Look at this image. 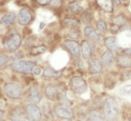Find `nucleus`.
Instances as JSON below:
<instances>
[{
	"instance_id": "1",
	"label": "nucleus",
	"mask_w": 131,
	"mask_h": 121,
	"mask_svg": "<svg viewBox=\"0 0 131 121\" xmlns=\"http://www.w3.org/2000/svg\"><path fill=\"white\" fill-rule=\"evenodd\" d=\"M103 114L107 121H115L119 114L118 103L114 98H108L103 105Z\"/></svg>"
},
{
	"instance_id": "2",
	"label": "nucleus",
	"mask_w": 131,
	"mask_h": 121,
	"mask_svg": "<svg viewBox=\"0 0 131 121\" xmlns=\"http://www.w3.org/2000/svg\"><path fill=\"white\" fill-rule=\"evenodd\" d=\"M35 63L32 61H25V60H18L13 62L10 65V68L17 73L21 74H29L32 72L33 68L35 67Z\"/></svg>"
},
{
	"instance_id": "3",
	"label": "nucleus",
	"mask_w": 131,
	"mask_h": 121,
	"mask_svg": "<svg viewBox=\"0 0 131 121\" xmlns=\"http://www.w3.org/2000/svg\"><path fill=\"white\" fill-rule=\"evenodd\" d=\"M4 91L8 98L10 99H20L23 96L22 87L17 83H6L4 85Z\"/></svg>"
},
{
	"instance_id": "4",
	"label": "nucleus",
	"mask_w": 131,
	"mask_h": 121,
	"mask_svg": "<svg viewBox=\"0 0 131 121\" xmlns=\"http://www.w3.org/2000/svg\"><path fill=\"white\" fill-rule=\"evenodd\" d=\"M21 41H22V39H21V36L19 34H16V32L11 34L5 38L4 48L9 52H14L19 49V47L21 45Z\"/></svg>"
},
{
	"instance_id": "5",
	"label": "nucleus",
	"mask_w": 131,
	"mask_h": 121,
	"mask_svg": "<svg viewBox=\"0 0 131 121\" xmlns=\"http://www.w3.org/2000/svg\"><path fill=\"white\" fill-rule=\"evenodd\" d=\"M71 89L76 94H83L87 91V83L82 77L76 76L71 79Z\"/></svg>"
},
{
	"instance_id": "6",
	"label": "nucleus",
	"mask_w": 131,
	"mask_h": 121,
	"mask_svg": "<svg viewBox=\"0 0 131 121\" xmlns=\"http://www.w3.org/2000/svg\"><path fill=\"white\" fill-rule=\"evenodd\" d=\"M25 114L29 121H40L41 120V111L34 104H27L25 106Z\"/></svg>"
},
{
	"instance_id": "7",
	"label": "nucleus",
	"mask_w": 131,
	"mask_h": 121,
	"mask_svg": "<svg viewBox=\"0 0 131 121\" xmlns=\"http://www.w3.org/2000/svg\"><path fill=\"white\" fill-rule=\"evenodd\" d=\"M64 46L65 48L70 52V53L72 54V57L74 58H78L80 57L81 53V47L79 46V43L73 39H67L64 41Z\"/></svg>"
},
{
	"instance_id": "8",
	"label": "nucleus",
	"mask_w": 131,
	"mask_h": 121,
	"mask_svg": "<svg viewBox=\"0 0 131 121\" xmlns=\"http://www.w3.org/2000/svg\"><path fill=\"white\" fill-rule=\"evenodd\" d=\"M54 113L58 117L64 118V119H72L74 117V112L70 108L65 107V106H56L54 107Z\"/></svg>"
},
{
	"instance_id": "9",
	"label": "nucleus",
	"mask_w": 131,
	"mask_h": 121,
	"mask_svg": "<svg viewBox=\"0 0 131 121\" xmlns=\"http://www.w3.org/2000/svg\"><path fill=\"white\" fill-rule=\"evenodd\" d=\"M32 20V13L28 8H21L18 14V23L20 25H27Z\"/></svg>"
},
{
	"instance_id": "10",
	"label": "nucleus",
	"mask_w": 131,
	"mask_h": 121,
	"mask_svg": "<svg viewBox=\"0 0 131 121\" xmlns=\"http://www.w3.org/2000/svg\"><path fill=\"white\" fill-rule=\"evenodd\" d=\"M127 24V20L123 15H117L113 19V23L111 25V31L113 34H117L121 28H124Z\"/></svg>"
},
{
	"instance_id": "11",
	"label": "nucleus",
	"mask_w": 131,
	"mask_h": 121,
	"mask_svg": "<svg viewBox=\"0 0 131 121\" xmlns=\"http://www.w3.org/2000/svg\"><path fill=\"white\" fill-rule=\"evenodd\" d=\"M28 99L32 102L33 104H37L40 102L41 100V94H40V91L38 89V87L33 85L29 88V91H28Z\"/></svg>"
},
{
	"instance_id": "12",
	"label": "nucleus",
	"mask_w": 131,
	"mask_h": 121,
	"mask_svg": "<svg viewBox=\"0 0 131 121\" xmlns=\"http://www.w3.org/2000/svg\"><path fill=\"white\" fill-rule=\"evenodd\" d=\"M45 93H46V96L49 100H57L59 98V90L58 88L52 85V84H49L46 87V90H45Z\"/></svg>"
},
{
	"instance_id": "13",
	"label": "nucleus",
	"mask_w": 131,
	"mask_h": 121,
	"mask_svg": "<svg viewBox=\"0 0 131 121\" xmlns=\"http://www.w3.org/2000/svg\"><path fill=\"white\" fill-rule=\"evenodd\" d=\"M80 47H81V53H82L83 58L86 60L90 59V57L92 56V52H93L91 43L88 40H83Z\"/></svg>"
},
{
	"instance_id": "14",
	"label": "nucleus",
	"mask_w": 131,
	"mask_h": 121,
	"mask_svg": "<svg viewBox=\"0 0 131 121\" xmlns=\"http://www.w3.org/2000/svg\"><path fill=\"white\" fill-rule=\"evenodd\" d=\"M97 4L101 9H103L105 12H113V8H114V3L113 0H96Z\"/></svg>"
},
{
	"instance_id": "15",
	"label": "nucleus",
	"mask_w": 131,
	"mask_h": 121,
	"mask_svg": "<svg viewBox=\"0 0 131 121\" xmlns=\"http://www.w3.org/2000/svg\"><path fill=\"white\" fill-rule=\"evenodd\" d=\"M84 34H85V35L87 37H89L91 40H93L95 42H99L100 41V35L92 26H86L84 28Z\"/></svg>"
},
{
	"instance_id": "16",
	"label": "nucleus",
	"mask_w": 131,
	"mask_h": 121,
	"mask_svg": "<svg viewBox=\"0 0 131 121\" xmlns=\"http://www.w3.org/2000/svg\"><path fill=\"white\" fill-rule=\"evenodd\" d=\"M114 62V56H113V52L112 51H109L107 50L106 52H104L101 56V63L107 67L111 66Z\"/></svg>"
},
{
	"instance_id": "17",
	"label": "nucleus",
	"mask_w": 131,
	"mask_h": 121,
	"mask_svg": "<svg viewBox=\"0 0 131 121\" xmlns=\"http://www.w3.org/2000/svg\"><path fill=\"white\" fill-rule=\"evenodd\" d=\"M42 76L45 78H48V79H57V78L62 76V72L57 71V70L52 69L50 67H48L42 71Z\"/></svg>"
},
{
	"instance_id": "18",
	"label": "nucleus",
	"mask_w": 131,
	"mask_h": 121,
	"mask_svg": "<svg viewBox=\"0 0 131 121\" xmlns=\"http://www.w3.org/2000/svg\"><path fill=\"white\" fill-rule=\"evenodd\" d=\"M117 65L121 68H131V57L126 54H121L117 59Z\"/></svg>"
},
{
	"instance_id": "19",
	"label": "nucleus",
	"mask_w": 131,
	"mask_h": 121,
	"mask_svg": "<svg viewBox=\"0 0 131 121\" xmlns=\"http://www.w3.org/2000/svg\"><path fill=\"white\" fill-rule=\"evenodd\" d=\"M104 45L105 47L109 50V51H117L119 50V46H118V42H117V38L114 36H109L105 39L104 41Z\"/></svg>"
},
{
	"instance_id": "20",
	"label": "nucleus",
	"mask_w": 131,
	"mask_h": 121,
	"mask_svg": "<svg viewBox=\"0 0 131 121\" xmlns=\"http://www.w3.org/2000/svg\"><path fill=\"white\" fill-rule=\"evenodd\" d=\"M89 68L92 74H98L102 70V63L97 59H91L89 61Z\"/></svg>"
},
{
	"instance_id": "21",
	"label": "nucleus",
	"mask_w": 131,
	"mask_h": 121,
	"mask_svg": "<svg viewBox=\"0 0 131 121\" xmlns=\"http://www.w3.org/2000/svg\"><path fill=\"white\" fill-rule=\"evenodd\" d=\"M14 21H15V14L13 12L5 14L3 17L0 19V23L2 25H4V26H9V25L13 24Z\"/></svg>"
},
{
	"instance_id": "22",
	"label": "nucleus",
	"mask_w": 131,
	"mask_h": 121,
	"mask_svg": "<svg viewBox=\"0 0 131 121\" xmlns=\"http://www.w3.org/2000/svg\"><path fill=\"white\" fill-rule=\"evenodd\" d=\"M11 120L12 121H29L27 119V117H25L23 115V113L20 110H14L11 114Z\"/></svg>"
},
{
	"instance_id": "23",
	"label": "nucleus",
	"mask_w": 131,
	"mask_h": 121,
	"mask_svg": "<svg viewBox=\"0 0 131 121\" xmlns=\"http://www.w3.org/2000/svg\"><path fill=\"white\" fill-rule=\"evenodd\" d=\"M69 10H70L72 13H74V14H79L83 10V7L79 2L74 1V2H72V3L69 4Z\"/></svg>"
},
{
	"instance_id": "24",
	"label": "nucleus",
	"mask_w": 131,
	"mask_h": 121,
	"mask_svg": "<svg viewBox=\"0 0 131 121\" xmlns=\"http://www.w3.org/2000/svg\"><path fill=\"white\" fill-rule=\"evenodd\" d=\"M89 118H90L91 121H105V119L102 117L101 113L97 110L91 111L90 114H89Z\"/></svg>"
},
{
	"instance_id": "25",
	"label": "nucleus",
	"mask_w": 131,
	"mask_h": 121,
	"mask_svg": "<svg viewBox=\"0 0 131 121\" xmlns=\"http://www.w3.org/2000/svg\"><path fill=\"white\" fill-rule=\"evenodd\" d=\"M64 23H65L67 26L72 27V28L79 27V25H80V22L77 19H75V18H65Z\"/></svg>"
},
{
	"instance_id": "26",
	"label": "nucleus",
	"mask_w": 131,
	"mask_h": 121,
	"mask_svg": "<svg viewBox=\"0 0 131 121\" xmlns=\"http://www.w3.org/2000/svg\"><path fill=\"white\" fill-rule=\"evenodd\" d=\"M46 52H47V48L45 46H38V47H33L30 50V54L37 56V54H41Z\"/></svg>"
},
{
	"instance_id": "27",
	"label": "nucleus",
	"mask_w": 131,
	"mask_h": 121,
	"mask_svg": "<svg viewBox=\"0 0 131 121\" xmlns=\"http://www.w3.org/2000/svg\"><path fill=\"white\" fill-rule=\"evenodd\" d=\"M97 28L100 32H105L107 30V23L105 22V20L100 19L97 22Z\"/></svg>"
},
{
	"instance_id": "28",
	"label": "nucleus",
	"mask_w": 131,
	"mask_h": 121,
	"mask_svg": "<svg viewBox=\"0 0 131 121\" xmlns=\"http://www.w3.org/2000/svg\"><path fill=\"white\" fill-rule=\"evenodd\" d=\"M82 20L85 24H88V23L91 22V20H92V15H91V13H90L89 10H86L82 14Z\"/></svg>"
},
{
	"instance_id": "29",
	"label": "nucleus",
	"mask_w": 131,
	"mask_h": 121,
	"mask_svg": "<svg viewBox=\"0 0 131 121\" xmlns=\"http://www.w3.org/2000/svg\"><path fill=\"white\" fill-rule=\"evenodd\" d=\"M8 61H9V58H8L7 54H5V53H0V68L3 67L4 65H6V64L8 63Z\"/></svg>"
},
{
	"instance_id": "30",
	"label": "nucleus",
	"mask_w": 131,
	"mask_h": 121,
	"mask_svg": "<svg viewBox=\"0 0 131 121\" xmlns=\"http://www.w3.org/2000/svg\"><path fill=\"white\" fill-rule=\"evenodd\" d=\"M79 36H80L79 30L76 29V28H73V29L70 31V34H69V37H70V38H73V39H77V38H79Z\"/></svg>"
},
{
	"instance_id": "31",
	"label": "nucleus",
	"mask_w": 131,
	"mask_h": 121,
	"mask_svg": "<svg viewBox=\"0 0 131 121\" xmlns=\"http://www.w3.org/2000/svg\"><path fill=\"white\" fill-rule=\"evenodd\" d=\"M121 93H123V94H127V95H131V84L122 87V89H121Z\"/></svg>"
},
{
	"instance_id": "32",
	"label": "nucleus",
	"mask_w": 131,
	"mask_h": 121,
	"mask_svg": "<svg viewBox=\"0 0 131 121\" xmlns=\"http://www.w3.org/2000/svg\"><path fill=\"white\" fill-rule=\"evenodd\" d=\"M51 1H52V0H36V2H37L39 5H41V6L49 5V4L51 3Z\"/></svg>"
},
{
	"instance_id": "33",
	"label": "nucleus",
	"mask_w": 131,
	"mask_h": 121,
	"mask_svg": "<svg viewBox=\"0 0 131 121\" xmlns=\"http://www.w3.org/2000/svg\"><path fill=\"white\" fill-rule=\"evenodd\" d=\"M32 73L35 75V76H38V75H40V74H42V71L40 69V67H38V66H35L32 70Z\"/></svg>"
},
{
	"instance_id": "34",
	"label": "nucleus",
	"mask_w": 131,
	"mask_h": 121,
	"mask_svg": "<svg viewBox=\"0 0 131 121\" xmlns=\"http://www.w3.org/2000/svg\"><path fill=\"white\" fill-rule=\"evenodd\" d=\"M123 53L126 54V56H130L131 57V47L130 48H126L123 50Z\"/></svg>"
},
{
	"instance_id": "35",
	"label": "nucleus",
	"mask_w": 131,
	"mask_h": 121,
	"mask_svg": "<svg viewBox=\"0 0 131 121\" xmlns=\"http://www.w3.org/2000/svg\"><path fill=\"white\" fill-rule=\"evenodd\" d=\"M45 25H46V23H45V22H40V25H39V29H42V28L45 27Z\"/></svg>"
},
{
	"instance_id": "36",
	"label": "nucleus",
	"mask_w": 131,
	"mask_h": 121,
	"mask_svg": "<svg viewBox=\"0 0 131 121\" xmlns=\"http://www.w3.org/2000/svg\"><path fill=\"white\" fill-rule=\"evenodd\" d=\"M114 2L116 5H120L121 4V0H114Z\"/></svg>"
},
{
	"instance_id": "37",
	"label": "nucleus",
	"mask_w": 131,
	"mask_h": 121,
	"mask_svg": "<svg viewBox=\"0 0 131 121\" xmlns=\"http://www.w3.org/2000/svg\"><path fill=\"white\" fill-rule=\"evenodd\" d=\"M121 1H126V0H121Z\"/></svg>"
},
{
	"instance_id": "38",
	"label": "nucleus",
	"mask_w": 131,
	"mask_h": 121,
	"mask_svg": "<svg viewBox=\"0 0 131 121\" xmlns=\"http://www.w3.org/2000/svg\"><path fill=\"white\" fill-rule=\"evenodd\" d=\"M129 121H131V117H130V119H129Z\"/></svg>"
},
{
	"instance_id": "39",
	"label": "nucleus",
	"mask_w": 131,
	"mask_h": 121,
	"mask_svg": "<svg viewBox=\"0 0 131 121\" xmlns=\"http://www.w3.org/2000/svg\"><path fill=\"white\" fill-rule=\"evenodd\" d=\"M130 10H131V6H130Z\"/></svg>"
},
{
	"instance_id": "40",
	"label": "nucleus",
	"mask_w": 131,
	"mask_h": 121,
	"mask_svg": "<svg viewBox=\"0 0 131 121\" xmlns=\"http://www.w3.org/2000/svg\"><path fill=\"white\" fill-rule=\"evenodd\" d=\"M79 121H82V120H79Z\"/></svg>"
},
{
	"instance_id": "41",
	"label": "nucleus",
	"mask_w": 131,
	"mask_h": 121,
	"mask_svg": "<svg viewBox=\"0 0 131 121\" xmlns=\"http://www.w3.org/2000/svg\"><path fill=\"white\" fill-rule=\"evenodd\" d=\"M0 121H3V120H0Z\"/></svg>"
}]
</instances>
